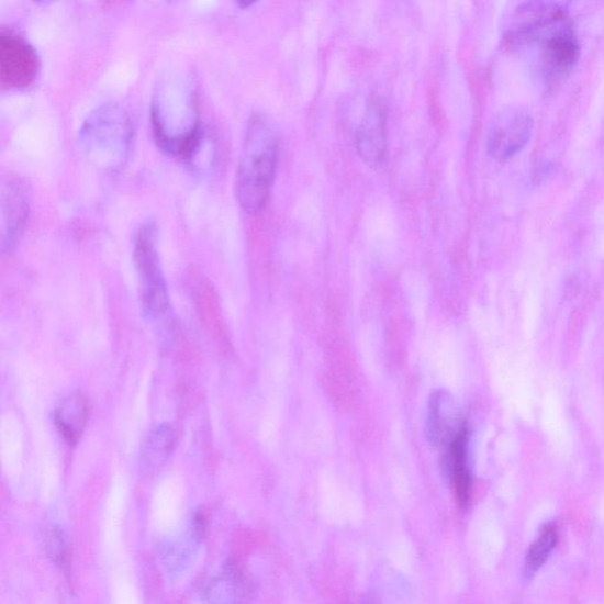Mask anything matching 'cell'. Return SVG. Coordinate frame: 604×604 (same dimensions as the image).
<instances>
[{
  "mask_svg": "<svg viewBox=\"0 0 604 604\" xmlns=\"http://www.w3.org/2000/svg\"><path fill=\"white\" fill-rule=\"evenodd\" d=\"M528 46L534 47L535 68L547 86L561 82L580 58L577 33L567 19L545 29Z\"/></svg>",
  "mask_w": 604,
  "mask_h": 604,
  "instance_id": "cell-6",
  "label": "cell"
},
{
  "mask_svg": "<svg viewBox=\"0 0 604 604\" xmlns=\"http://www.w3.org/2000/svg\"><path fill=\"white\" fill-rule=\"evenodd\" d=\"M31 190L25 180L9 177L0 189L2 212V250L12 251L21 243L31 213Z\"/></svg>",
  "mask_w": 604,
  "mask_h": 604,
  "instance_id": "cell-9",
  "label": "cell"
},
{
  "mask_svg": "<svg viewBox=\"0 0 604 604\" xmlns=\"http://www.w3.org/2000/svg\"><path fill=\"white\" fill-rule=\"evenodd\" d=\"M34 2L42 5H47L56 2V0H34Z\"/></svg>",
  "mask_w": 604,
  "mask_h": 604,
  "instance_id": "cell-20",
  "label": "cell"
},
{
  "mask_svg": "<svg viewBox=\"0 0 604 604\" xmlns=\"http://www.w3.org/2000/svg\"><path fill=\"white\" fill-rule=\"evenodd\" d=\"M250 593V585L241 569L228 566L205 586L204 596L213 603L244 601Z\"/></svg>",
  "mask_w": 604,
  "mask_h": 604,
  "instance_id": "cell-15",
  "label": "cell"
},
{
  "mask_svg": "<svg viewBox=\"0 0 604 604\" xmlns=\"http://www.w3.org/2000/svg\"><path fill=\"white\" fill-rule=\"evenodd\" d=\"M237 4L242 8H249L259 2V0H236Z\"/></svg>",
  "mask_w": 604,
  "mask_h": 604,
  "instance_id": "cell-19",
  "label": "cell"
},
{
  "mask_svg": "<svg viewBox=\"0 0 604 604\" xmlns=\"http://www.w3.org/2000/svg\"><path fill=\"white\" fill-rule=\"evenodd\" d=\"M279 157L276 126L264 115H254L247 124L241 163L236 170L235 195L248 214H258L272 190Z\"/></svg>",
  "mask_w": 604,
  "mask_h": 604,
  "instance_id": "cell-2",
  "label": "cell"
},
{
  "mask_svg": "<svg viewBox=\"0 0 604 604\" xmlns=\"http://www.w3.org/2000/svg\"><path fill=\"white\" fill-rule=\"evenodd\" d=\"M469 427L467 426L451 444L445 448L444 467L450 477L455 496L460 506L471 500L472 477L469 458Z\"/></svg>",
  "mask_w": 604,
  "mask_h": 604,
  "instance_id": "cell-12",
  "label": "cell"
},
{
  "mask_svg": "<svg viewBox=\"0 0 604 604\" xmlns=\"http://www.w3.org/2000/svg\"><path fill=\"white\" fill-rule=\"evenodd\" d=\"M42 539L47 558L59 568L67 569L70 551L66 534L58 526H49L44 529Z\"/></svg>",
  "mask_w": 604,
  "mask_h": 604,
  "instance_id": "cell-18",
  "label": "cell"
},
{
  "mask_svg": "<svg viewBox=\"0 0 604 604\" xmlns=\"http://www.w3.org/2000/svg\"><path fill=\"white\" fill-rule=\"evenodd\" d=\"M134 138L132 119L114 103L93 109L78 133L77 145L86 161L105 174L122 170L130 160Z\"/></svg>",
  "mask_w": 604,
  "mask_h": 604,
  "instance_id": "cell-3",
  "label": "cell"
},
{
  "mask_svg": "<svg viewBox=\"0 0 604 604\" xmlns=\"http://www.w3.org/2000/svg\"><path fill=\"white\" fill-rule=\"evenodd\" d=\"M356 146L362 161L372 167L384 164L387 156V113L377 98L369 101L356 135Z\"/></svg>",
  "mask_w": 604,
  "mask_h": 604,
  "instance_id": "cell-11",
  "label": "cell"
},
{
  "mask_svg": "<svg viewBox=\"0 0 604 604\" xmlns=\"http://www.w3.org/2000/svg\"><path fill=\"white\" fill-rule=\"evenodd\" d=\"M203 518L198 515L186 533L170 540L165 548L163 560L169 575H180L197 559L199 547L203 537Z\"/></svg>",
  "mask_w": 604,
  "mask_h": 604,
  "instance_id": "cell-13",
  "label": "cell"
},
{
  "mask_svg": "<svg viewBox=\"0 0 604 604\" xmlns=\"http://www.w3.org/2000/svg\"><path fill=\"white\" fill-rule=\"evenodd\" d=\"M142 313L158 329L170 325L171 306L158 253V228L154 221L146 222L138 230L134 243Z\"/></svg>",
  "mask_w": 604,
  "mask_h": 604,
  "instance_id": "cell-4",
  "label": "cell"
},
{
  "mask_svg": "<svg viewBox=\"0 0 604 604\" xmlns=\"http://www.w3.org/2000/svg\"><path fill=\"white\" fill-rule=\"evenodd\" d=\"M558 543V526L553 522L546 524L527 553L524 572L528 579L533 578L546 564Z\"/></svg>",
  "mask_w": 604,
  "mask_h": 604,
  "instance_id": "cell-17",
  "label": "cell"
},
{
  "mask_svg": "<svg viewBox=\"0 0 604 604\" xmlns=\"http://www.w3.org/2000/svg\"><path fill=\"white\" fill-rule=\"evenodd\" d=\"M577 0H511L503 21V44L508 51H522L539 33L567 19Z\"/></svg>",
  "mask_w": 604,
  "mask_h": 604,
  "instance_id": "cell-5",
  "label": "cell"
},
{
  "mask_svg": "<svg viewBox=\"0 0 604 604\" xmlns=\"http://www.w3.org/2000/svg\"><path fill=\"white\" fill-rule=\"evenodd\" d=\"M175 448V433L168 424L154 428L141 449V463L148 471L160 469L170 457Z\"/></svg>",
  "mask_w": 604,
  "mask_h": 604,
  "instance_id": "cell-16",
  "label": "cell"
},
{
  "mask_svg": "<svg viewBox=\"0 0 604 604\" xmlns=\"http://www.w3.org/2000/svg\"><path fill=\"white\" fill-rule=\"evenodd\" d=\"M150 122L158 147L186 161L204 134L195 90L187 78L171 76L157 87Z\"/></svg>",
  "mask_w": 604,
  "mask_h": 604,
  "instance_id": "cell-1",
  "label": "cell"
},
{
  "mask_svg": "<svg viewBox=\"0 0 604 604\" xmlns=\"http://www.w3.org/2000/svg\"><path fill=\"white\" fill-rule=\"evenodd\" d=\"M90 405L87 396L75 392L63 401L55 415L56 426L63 438L70 445L81 439L89 421Z\"/></svg>",
  "mask_w": 604,
  "mask_h": 604,
  "instance_id": "cell-14",
  "label": "cell"
},
{
  "mask_svg": "<svg viewBox=\"0 0 604 604\" xmlns=\"http://www.w3.org/2000/svg\"><path fill=\"white\" fill-rule=\"evenodd\" d=\"M534 122L532 116L521 109H505L491 121L486 149L499 163L511 160L521 153L532 137Z\"/></svg>",
  "mask_w": 604,
  "mask_h": 604,
  "instance_id": "cell-7",
  "label": "cell"
},
{
  "mask_svg": "<svg viewBox=\"0 0 604 604\" xmlns=\"http://www.w3.org/2000/svg\"><path fill=\"white\" fill-rule=\"evenodd\" d=\"M41 70L35 47L12 33L0 37V82L8 89H25L34 85Z\"/></svg>",
  "mask_w": 604,
  "mask_h": 604,
  "instance_id": "cell-8",
  "label": "cell"
},
{
  "mask_svg": "<svg viewBox=\"0 0 604 604\" xmlns=\"http://www.w3.org/2000/svg\"><path fill=\"white\" fill-rule=\"evenodd\" d=\"M467 426L450 392L437 390L432 394L426 413V436L435 447L447 448Z\"/></svg>",
  "mask_w": 604,
  "mask_h": 604,
  "instance_id": "cell-10",
  "label": "cell"
}]
</instances>
